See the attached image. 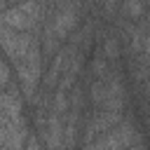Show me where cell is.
Masks as SVG:
<instances>
[{
    "instance_id": "6da1fadb",
    "label": "cell",
    "mask_w": 150,
    "mask_h": 150,
    "mask_svg": "<svg viewBox=\"0 0 150 150\" xmlns=\"http://www.w3.org/2000/svg\"><path fill=\"white\" fill-rule=\"evenodd\" d=\"M49 2L52 0H23V2L5 9L0 14V21L5 26L14 28V30H23L26 33V30H30V28H35L40 23V16H42V12H45V7Z\"/></svg>"
},
{
    "instance_id": "7a4b0ae2",
    "label": "cell",
    "mask_w": 150,
    "mask_h": 150,
    "mask_svg": "<svg viewBox=\"0 0 150 150\" xmlns=\"http://www.w3.org/2000/svg\"><path fill=\"white\" fill-rule=\"evenodd\" d=\"M89 98L94 105H98V110H120L124 105V87L120 77H103V80H94L91 89H89Z\"/></svg>"
},
{
    "instance_id": "3957f363",
    "label": "cell",
    "mask_w": 150,
    "mask_h": 150,
    "mask_svg": "<svg viewBox=\"0 0 150 150\" xmlns=\"http://www.w3.org/2000/svg\"><path fill=\"white\" fill-rule=\"evenodd\" d=\"M134 143H141V134L136 131L131 120H122L115 129H110L108 134H103L96 141L87 143L84 150H124V148H129Z\"/></svg>"
},
{
    "instance_id": "277c9868",
    "label": "cell",
    "mask_w": 150,
    "mask_h": 150,
    "mask_svg": "<svg viewBox=\"0 0 150 150\" xmlns=\"http://www.w3.org/2000/svg\"><path fill=\"white\" fill-rule=\"evenodd\" d=\"M33 42H35V38H30L28 33L14 30V28H9V26H5V23L0 21V47H2V52L14 61V66L26 59V54H28L30 47H33Z\"/></svg>"
},
{
    "instance_id": "5b68a950",
    "label": "cell",
    "mask_w": 150,
    "mask_h": 150,
    "mask_svg": "<svg viewBox=\"0 0 150 150\" xmlns=\"http://www.w3.org/2000/svg\"><path fill=\"white\" fill-rule=\"evenodd\" d=\"M40 54H42V49H40V45H38V40H35L33 47H30V52L26 54V59L16 63L19 80H21V84H23V91H26L30 98H33V91H35V87H38V82H40V75H42V59H40Z\"/></svg>"
},
{
    "instance_id": "8992f818",
    "label": "cell",
    "mask_w": 150,
    "mask_h": 150,
    "mask_svg": "<svg viewBox=\"0 0 150 150\" xmlns=\"http://www.w3.org/2000/svg\"><path fill=\"white\" fill-rule=\"evenodd\" d=\"M120 122H122V112L120 110H98V112H94L84 122V136H82L84 145L91 143V141H96L98 136L108 134L110 129H115Z\"/></svg>"
},
{
    "instance_id": "52a82bcc",
    "label": "cell",
    "mask_w": 150,
    "mask_h": 150,
    "mask_svg": "<svg viewBox=\"0 0 150 150\" xmlns=\"http://www.w3.org/2000/svg\"><path fill=\"white\" fill-rule=\"evenodd\" d=\"M45 141L49 150H63V122L59 112H49L45 122Z\"/></svg>"
},
{
    "instance_id": "ba28073f",
    "label": "cell",
    "mask_w": 150,
    "mask_h": 150,
    "mask_svg": "<svg viewBox=\"0 0 150 150\" xmlns=\"http://www.w3.org/2000/svg\"><path fill=\"white\" fill-rule=\"evenodd\" d=\"M122 14H124V16H131V19H138V16L145 14V2H143V0H124Z\"/></svg>"
},
{
    "instance_id": "9c48e42d",
    "label": "cell",
    "mask_w": 150,
    "mask_h": 150,
    "mask_svg": "<svg viewBox=\"0 0 150 150\" xmlns=\"http://www.w3.org/2000/svg\"><path fill=\"white\" fill-rule=\"evenodd\" d=\"M117 54H120V47H117V38L108 35V38H105V42H103V56H105L108 61H112V59H117Z\"/></svg>"
},
{
    "instance_id": "30bf717a",
    "label": "cell",
    "mask_w": 150,
    "mask_h": 150,
    "mask_svg": "<svg viewBox=\"0 0 150 150\" xmlns=\"http://www.w3.org/2000/svg\"><path fill=\"white\" fill-rule=\"evenodd\" d=\"M9 84V68L5 66V61L0 59V87H7Z\"/></svg>"
},
{
    "instance_id": "8fae6325",
    "label": "cell",
    "mask_w": 150,
    "mask_h": 150,
    "mask_svg": "<svg viewBox=\"0 0 150 150\" xmlns=\"http://www.w3.org/2000/svg\"><path fill=\"white\" fill-rule=\"evenodd\" d=\"M141 49H143V54L150 59V33H145L143 35V42H141Z\"/></svg>"
},
{
    "instance_id": "7c38bea8",
    "label": "cell",
    "mask_w": 150,
    "mask_h": 150,
    "mask_svg": "<svg viewBox=\"0 0 150 150\" xmlns=\"http://www.w3.org/2000/svg\"><path fill=\"white\" fill-rule=\"evenodd\" d=\"M26 150H38V143H35V136H28V145Z\"/></svg>"
},
{
    "instance_id": "4fadbf2b",
    "label": "cell",
    "mask_w": 150,
    "mask_h": 150,
    "mask_svg": "<svg viewBox=\"0 0 150 150\" xmlns=\"http://www.w3.org/2000/svg\"><path fill=\"white\" fill-rule=\"evenodd\" d=\"M124 150H145V145H143V143H134V145H129V148H124Z\"/></svg>"
},
{
    "instance_id": "5bb4252c",
    "label": "cell",
    "mask_w": 150,
    "mask_h": 150,
    "mask_svg": "<svg viewBox=\"0 0 150 150\" xmlns=\"http://www.w3.org/2000/svg\"><path fill=\"white\" fill-rule=\"evenodd\" d=\"M148 80H150V73H148Z\"/></svg>"
},
{
    "instance_id": "9a60e30c",
    "label": "cell",
    "mask_w": 150,
    "mask_h": 150,
    "mask_svg": "<svg viewBox=\"0 0 150 150\" xmlns=\"http://www.w3.org/2000/svg\"><path fill=\"white\" fill-rule=\"evenodd\" d=\"M5 2H9V0H5Z\"/></svg>"
}]
</instances>
